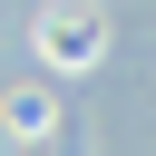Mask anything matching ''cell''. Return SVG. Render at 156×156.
<instances>
[{
  "label": "cell",
  "instance_id": "1",
  "mask_svg": "<svg viewBox=\"0 0 156 156\" xmlns=\"http://www.w3.org/2000/svg\"><path fill=\"white\" fill-rule=\"evenodd\" d=\"M39 39H49V58H88V49H98V29H88V20H49Z\"/></svg>",
  "mask_w": 156,
  "mask_h": 156
}]
</instances>
